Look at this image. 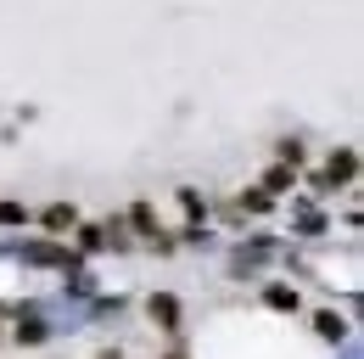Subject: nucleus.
I'll return each mask as SVG.
<instances>
[{
	"instance_id": "nucleus-1",
	"label": "nucleus",
	"mask_w": 364,
	"mask_h": 359,
	"mask_svg": "<svg viewBox=\"0 0 364 359\" xmlns=\"http://www.w3.org/2000/svg\"><path fill=\"white\" fill-rule=\"evenodd\" d=\"M353 169H359V163H353V152H336V157L325 163V185H348Z\"/></svg>"
},
{
	"instance_id": "nucleus-2",
	"label": "nucleus",
	"mask_w": 364,
	"mask_h": 359,
	"mask_svg": "<svg viewBox=\"0 0 364 359\" xmlns=\"http://www.w3.org/2000/svg\"><path fill=\"white\" fill-rule=\"evenodd\" d=\"M146 309H151V320H157V326H180V298H168V292H157Z\"/></svg>"
},
{
	"instance_id": "nucleus-3",
	"label": "nucleus",
	"mask_w": 364,
	"mask_h": 359,
	"mask_svg": "<svg viewBox=\"0 0 364 359\" xmlns=\"http://www.w3.org/2000/svg\"><path fill=\"white\" fill-rule=\"evenodd\" d=\"M68 224H79L73 208H46V230H68Z\"/></svg>"
},
{
	"instance_id": "nucleus-4",
	"label": "nucleus",
	"mask_w": 364,
	"mask_h": 359,
	"mask_svg": "<svg viewBox=\"0 0 364 359\" xmlns=\"http://www.w3.org/2000/svg\"><path fill=\"white\" fill-rule=\"evenodd\" d=\"M264 298H269V309H297V292L291 286H269Z\"/></svg>"
},
{
	"instance_id": "nucleus-5",
	"label": "nucleus",
	"mask_w": 364,
	"mask_h": 359,
	"mask_svg": "<svg viewBox=\"0 0 364 359\" xmlns=\"http://www.w3.org/2000/svg\"><path fill=\"white\" fill-rule=\"evenodd\" d=\"M23 219H28V214H23L17 202H0V224H23Z\"/></svg>"
},
{
	"instance_id": "nucleus-6",
	"label": "nucleus",
	"mask_w": 364,
	"mask_h": 359,
	"mask_svg": "<svg viewBox=\"0 0 364 359\" xmlns=\"http://www.w3.org/2000/svg\"><path fill=\"white\" fill-rule=\"evenodd\" d=\"M101 359H118V354H101Z\"/></svg>"
},
{
	"instance_id": "nucleus-7",
	"label": "nucleus",
	"mask_w": 364,
	"mask_h": 359,
	"mask_svg": "<svg viewBox=\"0 0 364 359\" xmlns=\"http://www.w3.org/2000/svg\"><path fill=\"white\" fill-rule=\"evenodd\" d=\"M168 359H185V354H168Z\"/></svg>"
}]
</instances>
